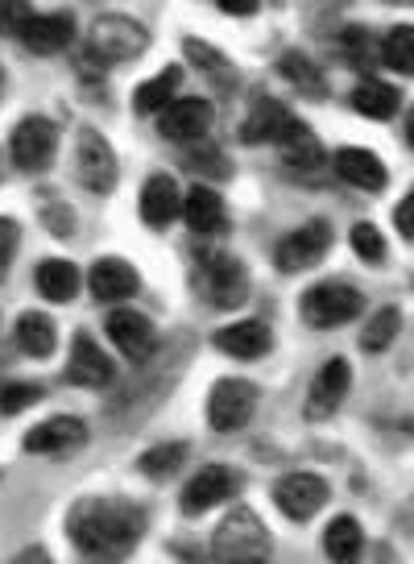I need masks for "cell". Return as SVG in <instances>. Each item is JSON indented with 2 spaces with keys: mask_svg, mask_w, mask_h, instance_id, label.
<instances>
[{
  "mask_svg": "<svg viewBox=\"0 0 414 564\" xmlns=\"http://www.w3.org/2000/svg\"><path fill=\"white\" fill-rule=\"evenodd\" d=\"M87 286H91V295L100 303H121L129 295H138V270L121 258H100V262L91 265V274H87Z\"/></svg>",
  "mask_w": 414,
  "mask_h": 564,
  "instance_id": "cell-19",
  "label": "cell"
},
{
  "mask_svg": "<svg viewBox=\"0 0 414 564\" xmlns=\"http://www.w3.org/2000/svg\"><path fill=\"white\" fill-rule=\"evenodd\" d=\"M187 166L195 171V175H207V178H225L228 171H232V166H228V159L216 150V145H190Z\"/></svg>",
  "mask_w": 414,
  "mask_h": 564,
  "instance_id": "cell-36",
  "label": "cell"
},
{
  "mask_svg": "<svg viewBox=\"0 0 414 564\" xmlns=\"http://www.w3.org/2000/svg\"><path fill=\"white\" fill-rule=\"evenodd\" d=\"M187 58L204 70V75H216V84H220L225 91L237 84V75H232V67H228L225 54L216 51V46H207V42H199V37H187Z\"/></svg>",
  "mask_w": 414,
  "mask_h": 564,
  "instance_id": "cell-33",
  "label": "cell"
},
{
  "mask_svg": "<svg viewBox=\"0 0 414 564\" xmlns=\"http://www.w3.org/2000/svg\"><path fill=\"white\" fill-rule=\"evenodd\" d=\"M75 166H79V183L96 195L112 192V187H117V175H121L112 145H108V138L96 133V129H79V141H75Z\"/></svg>",
  "mask_w": 414,
  "mask_h": 564,
  "instance_id": "cell-6",
  "label": "cell"
},
{
  "mask_svg": "<svg viewBox=\"0 0 414 564\" xmlns=\"http://www.w3.org/2000/svg\"><path fill=\"white\" fill-rule=\"evenodd\" d=\"M331 249V229L324 220H310L303 229L286 232L274 249V262L277 270H286V274H298V270H310V265H319L328 258Z\"/></svg>",
  "mask_w": 414,
  "mask_h": 564,
  "instance_id": "cell-7",
  "label": "cell"
},
{
  "mask_svg": "<svg viewBox=\"0 0 414 564\" xmlns=\"http://www.w3.org/2000/svg\"><path fill=\"white\" fill-rule=\"evenodd\" d=\"M406 138H411V145H414V108L406 112Z\"/></svg>",
  "mask_w": 414,
  "mask_h": 564,
  "instance_id": "cell-43",
  "label": "cell"
},
{
  "mask_svg": "<svg viewBox=\"0 0 414 564\" xmlns=\"http://www.w3.org/2000/svg\"><path fill=\"white\" fill-rule=\"evenodd\" d=\"M274 502L286 519L307 523L310 514H319L328 507V481L319 474H286L274 486Z\"/></svg>",
  "mask_w": 414,
  "mask_h": 564,
  "instance_id": "cell-8",
  "label": "cell"
},
{
  "mask_svg": "<svg viewBox=\"0 0 414 564\" xmlns=\"http://www.w3.org/2000/svg\"><path fill=\"white\" fill-rule=\"evenodd\" d=\"M183 460H187V448H183V444H157V448H150V453L141 457V469L150 477H171Z\"/></svg>",
  "mask_w": 414,
  "mask_h": 564,
  "instance_id": "cell-35",
  "label": "cell"
},
{
  "mask_svg": "<svg viewBox=\"0 0 414 564\" xmlns=\"http://www.w3.org/2000/svg\"><path fill=\"white\" fill-rule=\"evenodd\" d=\"M18 241H21L18 220L0 216V282H4V274H9V265H13V258H18Z\"/></svg>",
  "mask_w": 414,
  "mask_h": 564,
  "instance_id": "cell-40",
  "label": "cell"
},
{
  "mask_svg": "<svg viewBox=\"0 0 414 564\" xmlns=\"http://www.w3.org/2000/svg\"><path fill=\"white\" fill-rule=\"evenodd\" d=\"M178 79H183V70L178 67H166V70H157L154 79H145L138 91H133V108L138 112H166V108L174 105V88H178Z\"/></svg>",
  "mask_w": 414,
  "mask_h": 564,
  "instance_id": "cell-27",
  "label": "cell"
},
{
  "mask_svg": "<svg viewBox=\"0 0 414 564\" xmlns=\"http://www.w3.org/2000/svg\"><path fill=\"white\" fill-rule=\"evenodd\" d=\"M225 13H232V18H249V13H258L261 0H216Z\"/></svg>",
  "mask_w": 414,
  "mask_h": 564,
  "instance_id": "cell-42",
  "label": "cell"
},
{
  "mask_svg": "<svg viewBox=\"0 0 414 564\" xmlns=\"http://www.w3.org/2000/svg\"><path fill=\"white\" fill-rule=\"evenodd\" d=\"M282 75H286V79H291L303 96H310V100H324V96H328V88H324V75H319V67L310 63L307 54H298V51L286 54V58H282Z\"/></svg>",
  "mask_w": 414,
  "mask_h": 564,
  "instance_id": "cell-30",
  "label": "cell"
},
{
  "mask_svg": "<svg viewBox=\"0 0 414 564\" xmlns=\"http://www.w3.org/2000/svg\"><path fill=\"white\" fill-rule=\"evenodd\" d=\"M241 486H244V477L237 474V469H228V465H207V469H199V474L187 481V490H183V511L187 514L211 511V507L228 502Z\"/></svg>",
  "mask_w": 414,
  "mask_h": 564,
  "instance_id": "cell-10",
  "label": "cell"
},
{
  "mask_svg": "<svg viewBox=\"0 0 414 564\" xmlns=\"http://www.w3.org/2000/svg\"><path fill=\"white\" fill-rule=\"evenodd\" d=\"M352 249H357V258L369 265L385 262V237H381L373 225H357V229H352Z\"/></svg>",
  "mask_w": 414,
  "mask_h": 564,
  "instance_id": "cell-39",
  "label": "cell"
},
{
  "mask_svg": "<svg viewBox=\"0 0 414 564\" xmlns=\"http://www.w3.org/2000/svg\"><path fill=\"white\" fill-rule=\"evenodd\" d=\"M87 444V423L75 420V415H51L46 423H37V427H30L25 432V453H46V457H54V453H70V448H84Z\"/></svg>",
  "mask_w": 414,
  "mask_h": 564,
  "instance_id": "cell-15",
  "label": "cell"
},
{
  "mask_svg": "<svg viewBox=\"0 0 414 564\" xmlns=\"http://www.w3.org/2000/svg\"><path fill=\"white\" fill-rule=\"evenodd\" d=\"M204 279H207V295L216 307H241L249 300V274L237 258L228 253H204Z\"/></svg>",
  "mask_w": 414,
  "mask_h": 564,
  "instance_id": "cell-11",
  "label": "cell"
},
{
  "mask_svg": "<svg viewBox=\"0 0 414 564\" xmlns=\"http://www.w3.org/2000/svg\"><path fill=\"white\" fill-rule=\"evenodd\" d=\"M9 150H13V162H18L21 171H46L54 162V150H58V129L51 121H42V117H25V121L13 129V141H9Z\"/></svg>",
  "mask_w": 414,
  "mask_h": 564,
  "instance_id": "cell-9",
  "label": "cell"
},
{
  "mask_svg": "<svg viewBox=\"0 0 414 564\" xmlns=\"http://www.w3.org/2000/svg\"><path fill=\"white\" fill-rule=\"evenodd\" d=\"M298 312H303L310 328H340V324H348V319H357L364 312V295L348 282H319L303 295Z\"/></svg>",
  "mask_w": 414,
  "mask_h": 564,
  "instance_id": "cell-4",
  "label": "cell"
},
{
  "mask_svg": "<svg viewBox=\"0 0 414 564\" xmlns=\"http://www.w3.org/2000/svg\"><path fill=\"white\" fill-rule=\"evenodd\" d=\"M348 387H352V366L345 357H331L324 361V370L315 373L307 394V415L310 420H328L331 411H340V403L348 399Z\"/></svg>",
  "mask_w": 414,
  "mask_h": 564,
  "instance_id": "cell-13",
  "label": "cell"
},
{
  "mask_svg": "<svg viewBox=\"0 0 414 564\" xmlns=\"http://www.w3.org/2000/svg\"><path fill=\"white\" fill-rule=\"evenodd\" d=\"M258 411V387L244 378H220L207 399V423L216 432H241Z\"/></svg>",
  "mask_w": 414,
  "mask_h": 564,
  "instance_id": "cell-5",
  "label": "cell"
},
{
  "mask_svg": "<svg viewBox=\"0 0 414 564\" xmlns=\"http://www.w3.org/2000/svg\"><path fill=\"white\" fill-rule=\"evenodd\" d=\"M18 345L30 352V357H51L54 345H58V333H54L51 316H42V312H21Z\"/></svg>",
  "mask_w": 414,
  "mask_h": 564,
  "instance_id": "cell-29",
  "label": "cell"
},
{
  "mask_svg": "<svg viewBox=\"0 0 414 564\" xmlns=\"http://www.w3.org/2000/svg\"><path fill=\"white\" fill-rule=\"evenodd\" d=\"M324 547H328L331 564H361V547H364L361 523H357L352 514L331 519L328 531H324Z\"/></svg>",
  "mask_w": 414,
  "mask_h": 564,
  "instance_id": "cell-24",
  "label": "cell"
},
{
  "mask_svg": "<svg viewBox=\"0 0 414 564\" xmlns=\"http://www.w3.org/2000/svg\"><path fill=\"white\" fill-rule=\"evenodd\" d=\"M21 42H25V51L34 54H58L67 51L70 42H75V18L70 13H37L30 25H25V34H21Z\"/></svg>",
  "mask_w": 414,
  "mask_h": 564,
  "instance_id": "cell-22",
  "label": "cell"
},
{
  "mask_svg": "<svg viewBox=\"0 0 414 564\" xmlns=\"http://www.w3.org/2000/svg\"><path fill=\"white\" fill-rule=\"evenodd\" d=\"M150 528L145 507L129 498H84L70 507L67 531L87 564H121Z\"/></svg>",
  "mask_w": 414,
  "mask_h": 564,
  "instance_id": "cell-1",
  "label": "cell"
},
{
  "mask_svg": "<svg viewBox=\"0 0 414 564\" xmlns=\"http://www.w3.org/2000/svg\"><path fill=\"white\" fill-rule=\"evenodd\" d=\"M277 150H282L286 166H294V171H315L324 162V145H319V138L303 121H294L286 129V138L277 141Z\"/></svg>",
  "mask_w": 414,
  "mask_h": 564,
  "instance_id": "cell-26",
  "label": "cell"
},
{
  "mask_svg": "<svg viewBox=\"0 0 414 564\" xmlns=\"http://www.w3.org/2000/svg\"><path fill=\"white\" fill-rule=\"evenodd\" d=\"M390 4H402V0H390Z\"/></svg>",
  "mask_w": 414,
  "mask_h": 564,
  "instance_id": "cell-44",
  "label": "cell"
},
{
  "mask_svg": "<svg viewBox=\"0 0 414 564\" xmlns=\"http://www.w3.org/2000/svg\"><path fill=\"white\" fill-rule=\"evenodd\" d=\"M381 63L397 75H414V25H394L381 42Z\"/></svg>",
  "mask_w": 414,
  "mask_h": 564,
  "instance_id": "cell-31",
  "label": "cell"
},
{
  "mask_svg": "<svg viewBox=\"0 0 414 564\" xmlns=\"http://www.w3.org/2000/svg\"><path fill=\"white\" fill-rule=\"evenodd\" d=\"M145 46H150V34L141 30L138 21L124 18V13H103L87 30L84 58L91 67H121L129 58H138Z\"/></svg>",
  "mask_w": 414,
  "mask_h": 564,
  "instance_id": "cell-3",
  "label": "cell"
},
{
  "mask_svg": "<svg viewBox=\"0 0 414 564\" xmlns=\"http://www.w3.org/2000/svg\"><path fill=\"white\" fill-rule=\"evenodd\" d=\"M108 336H112V345H117L129 361H150L154 349H157L154 319L133 312V307H121V312H112V316H108Z\"/></svg>",
  "mask_w": 414,
  "mask_h": 564,
  "instance_id": "cell-12",
  "label": "cell"
},
{
  "mask_svg": "<svg viewBox=\"0 0 414 564\" xmlns=\"http://www.w3.org/2000/svg\"><path fill=\"white\" fill-rule=\"evenodd\" d=\"M67 382L75 387H112L117 382V366L108 361V352L91 340L87 333L75 336V345H70V361H67Z\"/></svg>",
  "mask_w": 414,
  "mask_h": 564,
  "instance_id": "cell-14",
  "label": "cell"
},
{
  "mask_svg": "<svg viewBox=\"0 0 414 564\" xmlns=\"http://www.w3.org/2000/svg\"><path fill=\"white\" fill-rule=\"evenodd\" d=\"M340 51H345V63L357 70H373V58H378V46H373V34L369 30H361V25H352V30H345L340 34Z\"/></svg>",
  "mask_w": 414,
  "mask_h": 564,
  "instance_id": "cell-34",
  "label": "cell"
},
{
  "mask_svg": "<svg viewBox=\"0 0 414 564\" xmlns=\"http://www.w3.org/2000/svg\"><path fill=\"white\" fill-rule=\"evenodd\" d=\"M394 225H397V232H402L406 241H414V187L406 192V199L394 208Z\"/></svg>",
  "mask_w": 414,
  "mask_h": 564,
  "instance_id": "cell-41",
  "label": "cell"
},
{
  "mask_svg": "<svg viewBox=\"0 0 414 564\" xmlns=\"http://www.w3.org/2000/svg\"><path fill=\"white\" fill-rule=\"evenodd\" d=\"M162 138L171 141H199L211 129V105L199 100V96H187V100H174L166 112H162Z\"/></svg>",
  "mask_w": 414,
  "mask_h": 564,
  "instance_id": "cell-18",
  "label": "cell"
},
{
  "mask_svg": "<svg viewBox=\"0 0 414 564\" xmlns=\"http://www.w3.org/2000/svg\"><path fill=\"white\" fill-rule=\"evenodd\" d=\"M183 220L190 232H220L228 225V208L220 192L211 187H190V195L183 199Z\"/></svg>",
  "mask_w": 414,
  "mask_h": 564,
  "instance_id": "cell-23",
  "label": "cell"
},
{
  "mask_svg": "<svg viewBox=\"0 0 414 564\" xmlns=\"http://www.w3.org/2000/svg\"><path fill=\"white\" fill-rule=\"evenodd\" d=\"M34 18L37 13L30 9V0H0V34L4 37H21Z\"/></svg>",
  "mask_w": 414,
  "mask_h": 564,
  "instance_id": "cell-37",
  "label": "cell"
},
{
  "mask_svg": "<svg viewBox=\"0 0 414 564\" xmlns=\"http://www.w3.org/2000/svg\"><path fill=\"white\" fill-rule=\"evenodd\" d=\"M42 399V387L37 382H9L0 390V415H18L25 406H34Z\"/></svg>",
  "mask_w": 414,
  "mask_h": 564,
  "instance_id": "cell-38",
  "label": "cell"
},
{
  "mask_svg": "<svg viewBox=\"0 0 414 564\" xmlns=\"http://www.w3.org/2000/svg\"><path fill=\"white\" fill-rule=\"evenodd\" d=\"M336 175L352 183V187H361V192H385V183H390L385 162L373 150H361V145H345L336 154Z\"/></svg>",
  "mask_w": 414,
  "mask_h": 564,
  "instance_id": "cell-20",
  "label": "cell"
},
{
  "mask_svg": "<svg viewBox=\"0 0 414 564\" xmlns=\"http://www.w3.org/2000/svg\"><path fill=\"white\" fill-rule=\"evenodd\" d=\"M211 556L220 564H270V531L253 507H232L211 535Z\"/></svg>",
  "mask_w": 414,
  "mask_h": 564,
  "instance_id": "cell-2",
  "label": "cell"
},
{
  "mask_svg": "<svg viewBox=\"0 0 414 564\" xmlns=\"http://www.w3.org/2000/svg\"><path fill=\"white\" fill-rule=\"evenodd\" d=\"M397 105H402L397 88L381 84V79H364L361 88L352 91V108H357L361 117H373V121H390L397 112Z\"/></svg>",
  "mask_w": 414,
  "mask_h": 564,
  "instance_id": "cell-28",
  "label": "cell"
},
{
  "mask_svg": "<svg viewBox=\"0 0 414 564\" xmlns=\"http://www.w3.org/2000/svg\"><path fill=\"white\" fill-rule=\"evenodd\" d=\"M34 286L42 291V300L67 303L79 291V270L70 262H63V258H51V262H42L34 270Z\"/></svg>",
  "mask_w": 414,
  "mask_h": 564,
  "instance_id": "cell-25",
  "label": "cell"
},
{
  "mask_svg": "<svg viewBox=\"0 0 414 564\" xmlns=\"http://www.w3.org/2000/svg\"><path fill=\"white\" fill-rule=\"evenodd\" d=\"M0 84H4V75H0Z\"/></svg>",
  "mask_w": 414,
  "mask_h": 564,
  "instance_id": "cell-45",
  "label": "cell"
},
{
  "mask_svg": "<svg viewBox=\"0 0 414 564\" xmlns=\"http://www.w3.org/2000/svg\"><path fill=\"white\" fill-rule=\"evenodd\" d=\"M397 328H402V312H397V307H381V312H373V319L364 324V333H361V349L385 352L390 345H394Z\"/></svg>",
  "mask_w": 414,
  "mask_h": 564,
  "instance_id": "cell-32",
  "label": "cell"
},
{
  "mask_svg": "<svg viewBox=\"0 0 414 564\" xmlns=\"http://www.w3.org/2000/svg\"><path fill=\"white\" fill-rule=\"evenodd\" d=\"M211 345L228 357H241V361H258L265 352L274 349V333H270V324H261V319H241V324H228L220 333L211 336Z\"/></svg>",
  "mask_w": 414,
  "mask_h": 564,
  "instance_id": "cell-17",
  "label": "cell"
},
{
  "mask_svg": "<svg viewBox=\"0 0 414 564\" xmlns=\"http://www.w3.org/2000/svg\"><path fill=\"white\" fill-rule=\"evenodd\" d=\"M183 212V199H178V183L171 175H150L145 187H141V216L150 229H166L174 216Z\"/></svg>",
  "mask_w": 414,
  "mask_h": 564,
  "instance_id": "cell-21",
  "label": "cell"
},
{
  "mask_svg": "<svg viewBox=\"0 0 414 564\" xmlns=\"http://www.w3.org/2000/svg\"><path fill=\"white\" fill-rule=\"evenodd\" d=\"M298 121V117H291V108L282 105V100H274V96H261L258 105L249 108V117H244L241 124V141L244 145H277V141L286 138V129Z\"/></svg>",
  "mask_w": 414,
  "mask_h": 564,
  "instance_id": "cell-16",
  "label": "cell"
}]
</instances>
